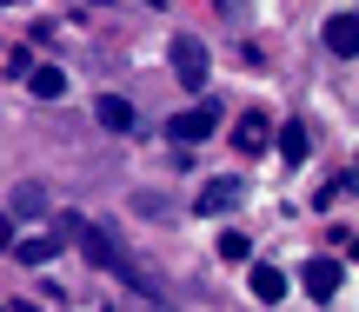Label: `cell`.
<instances>
[{
	"label": "cell",
	"instance_id": "6da1fadb",
	"mask_svg": "<svg viewBox=\"0 0 359 312\" xmlns=\"http://www.w3.org/2000/svg\"><path fill=\"white\" fill-rule=\"evenodd\" d=\"M60 239H74V246H80V260H87V266H100V273H114V266L127 260V253H120V239L107 233L100 220H87V213H60Z\"/></svg>",
	"mask_w": 359,
	"mask_h": 312
},
{
	"label": "cell",
	"instance_id": "7a4b0ae2",
	"mask_svg": "<svg viewBox=\"0 0 359 312\" xmlns=\"http://www.w3.org/2000/svg\"><path fill=\"white\" fill-rule=\"evenodd\" d=\"M213 127H219V106H180L167 133H173V146H200Z\"/></svg>",
	"mask_w": 359,
	"mask_h": 312
},
{
	"label": "cell",
	"instance_id": "3957f363",
	"mask_svg": "<svg viewBox=\"0 0 359 312\" xmlns=\"http://www.w3.org/2000/svg\"><path fill=\"white\" fill-rule=\"evenodd\" d=\"M173 73H180V87H193V93L206 87V47H200L193 34L173 40Z\"/></svg>",
	"mask_w": 359,
	"mask_h": 312
},
{
	"label": "cell",
	"instance_id": "277c9868",
	"mask_svg": "<svg viewBox=\"0 0 359 312\" xmlns=\"http://www.w3.org/2000/svg\"><path fill=\"white\" fill-rule=\"evenodd\" d=\"M326 53H333V60H353L359 53V13L353 7H339L333 20H326Z\"/></svg>",
	"mask_w": 359,
	"mask_h": 312
},
{
	"label": "cell",
	"instance_id": "5b68a950",
	"mask_svg": "<svg viewBox=\"0 0 359 312\" xmlns=\"http://www.w3.org/2000/svg\"><path fill=\"white\" fill-rule=\"evenodd\" d=\"M233 146H240V153H266V146H273V120L246 106V113L233 120Z\"/></svg>",
	"mask_w": 359,
	"mask_h": 312
},
{
	"label": "cell",
	"instance_id": "8992f818",
	"mask_svg": "<svg viewBox=\"0 0 359 312\" xmlns=\"http://www.w3.org/2000/svg\"><path fill=\"white\" fill-rule=\"evenodd\" d=\"M299 279H306V292L326 306L339 286H346V266H333V260H306V273H299Z\"/></svg>",
	"mask_w": 359,
	"mask_h": 312
},
{
	"label": "cell",
	"instance_id": "52a82bcc",
	"mask_svg": "<svg viewBox=\"0 0 359 312\" xmlns=\"http://www.w3.org/2000/svg\"><path fill=\"white\" fill-rule=\"evenodd\" d=\"M93 120H100L107 133H133V100H120V93H100V100H93Z\"/></svg>",
	"mask_w": 359,
	"mask_h": 312
},
{
	"label": "cell",
	"instance_id": "ba28073f",
	"mask_svg": "<svg viewBox=\"0 0 359 312\" xmlns=\"http://www.w3.org/2000/svg\"><path fill=\"white\" fill-rule=\"evenodd\" d=\"M27 93H34V100H60V93H67V73H60V66H27Z\"/></svg>",
	"mask_w": 359,
	"mask_h": 312
},
{
	"label": "cell",
	"instance_id": "9c48e42d",
	"mask_svg": "<svg viewBox=\"0 0 359 312\" xmlns=\"http://www.w3.org/2000/svg\"><path fill=\"white\" fill-rule=\"evenodd\" d=\"M53 253H60V239H47V233H27V239H13V260H20V266H47Z\"/></svg>",
	"mask_w": 359,
	"mask_h": 312
},
{
	"label": "cell",
	"instance_id": "30bf717a",
	"mask_svg": "<svg viewBox=\"0 0 359 312\" xmlns=\"http://www.w3.org/2000/svg\"><path fill=\"white\" fill-rule=\"evenodd\" d=\"M246 286H253V299H266V306L286 299V273H280V266H253V279H246Z\"/></svg>",
	"mask_w": 359,
	"mask_h": 312
},
{
	"label": "cell",
	"instance_id": "8fae6325",
	"mask_svg": "<svg viewBox=\"0 0 359 312\" xmlns=\"http://www.w3.org/2000/svg\"><path fill=\"white\" fill-rule=\"evenodd\" d=\"M233 199H240V186H233V180H206V186H200V199H193V206H200V213H226Z\"/></svg>",
	"mask_w": 359,
	"mask_h": 312
},
{
	"label": "cell",
	"instance_id": "7c38bea8",
	"mask_svg": "<svg viewBox=\"0 0 359 312\" xmlns=\"http://www.w3.org/2000/svg\"><path fill=\"white\" fill-rule=\"evenodd\" d=\"M280 159H306V127H299V120L280 127Z\"/></svg>",
	"mask_w": 359,
	"mask_h": 312
},
{
	"label": "cell",
	"instance_id": "4fadbf2b",
	"mask_svg": "<svg viewBox=\"0 0 359 312\" xmlns=\"http://www.w3.org/2000/svg\"><path fill=\"white\" fill-rule=\"evenodd\" d=\"M246 253H253V246H246V233H219V260H246Z\"/></svg>",
	"mask_w": 359,
	"mask_h": 312
},
{
	"label": "cell",
	"instance_id": "5bb4252c",
	"mask_svg": "<svg viewBox=\"0 0 359 312\" xmlns=\"http://www.w3.org/2000/svg\"><path fill=\"white\" fill-rule=\"evenodd\" d=\"M213 7H219V13H233V20H240V13H246V0H213Z\"/></svg>",
	"mask_w": 359,
	"mask_h": 312
},
{
	"label": "cell",
	"instance_id": "9a60e30c",
	"mask_svg": "<svg viewBox=\"0 0 359 312\" xmlns=\"http://www.w3.org/2000/svg\"><path fill=\"white\" fill-rule=\"evenodd\" d=\"M0 246H13V220H7V213H0Z\"/></svg>",
	"mask_w": 359,
	"mask_h": 312
},
{
	"label": "cell",
	"instance_id": "2e32d148",
	"mask_svg": "<svg viewBox=\"0 0 359 312\" xmlns=\"http://www.w3.org/2000/svg\"><path fill=\"white\" fill-rule=\"evenodd\" d=\"M140 7H167V0H140Z\"/></svg>",
	"mask_w": 359,
	"mask_h": 312
},
{
	"label": "cell",
	"instance_id": "e0dca14e",
	"mask_svg": "<svg viewBox=\"0 0 359 312\" xmlns=\"http://www.w3.org/2000/svg\"><path fill=\"white\" fill-rule=\"evenodd\" d=\"M20 312H34V306H20Z\"/></svg>",
	"mask_w": 359,
	"mask_h": 312
},
{
	"label": "cell",
	"instance_id": "ac0fdd59",
	"mask_svg": "<svg viewBox=\"0 0 359 312\" xmlns=\"http://www.w3.org/2000/svg\"><path fill=\"white\" fill-rule=\"evenodd\" d=\"M0 312H7V306H0Z\"/></svg>",
	"mask_w": 359,
	"mask_h": 312
}]
</instances>
